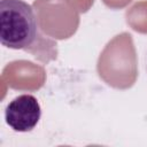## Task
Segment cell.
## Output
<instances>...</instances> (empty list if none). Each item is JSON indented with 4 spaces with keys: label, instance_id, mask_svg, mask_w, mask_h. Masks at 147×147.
Wrapping results in <instances>:
<instances>
[{
    "label": "cell",
    "instance_id": "1",
    "mask_svg": "<svg viewBox=\"0 0 147 147\" xmlns=\"http://www.w3.org/2000/svg\"><path fill=\"white\" fill-rule=\"evenodd\" d=\"M38 38V21L33 8L23 0H1V44L11 49L31 51Z\"/></svg>",
    "mask_w": 147,
    "mask_h": 147
},
{
    "label": "cell",
    "instance_id": "2",
    "mask_svg": "<svg viewBox=\"0 0 147 147\" xmlns=\"http://www.w3.org/2000/svg\"><path fill=\"white\" fill-rule=\"evenodd\" d=\"M108 64H111V67L99 70L100 76H102L108 84L117 87L118 67L122 88L133 84L136 79V56L130 34L123 33L117 36L111 42L108 44L107 48L100 56L99 67Z\"/></svg>",
    "mask_w": 147,
    "mask_h": 147
},
{
    "label": "cell",
    "instance_id": "3",
    "mask_svg": "<svg viewBox=\"0 0 147 147\" xmlns=\"http://www.w3.org/2000/svg\"><path fill=\"white\" fill-rule=\"evenodd\" d=\"M41 116L38 100L31 94H22L13 99L5 110L7 125L16 132H29L33 130Z\"/></svg>",
    "mask_w": 147,
    "mask_h": 147
}]
</instances>
